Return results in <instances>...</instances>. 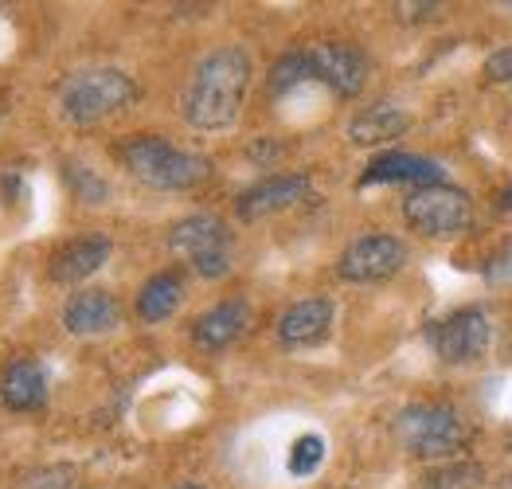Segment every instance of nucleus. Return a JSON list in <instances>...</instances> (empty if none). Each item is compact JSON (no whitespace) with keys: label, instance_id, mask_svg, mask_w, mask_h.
I'll return each mask as SVG.
<instances>
[{"label":"nucleus","instance_id":"obj_21","mask_svg":"<svg viewBox=\"0 0 512 489\" xmlns=\"http://www.w3.org/2000/svg\"><path fill=\"white\" fill-rule=\"evenodd\" d=\"M309 79V67H305V55L301 51H290V55H282L274 67H270V94H286V90H294L298 83Z\"/></svg>","mask_w":512,"mask_h":489},{"label":"nucleus","instance_id":"obj_24","mask_svg":"<svg viewBox=\"0 0 512 489\" xmlns=\"http://www.w3.org/2000/svg\"><path fill=\"white\" fill-rule=\"evenodd\" d=\"M485 75H489L493 83H512V44L497 47V51L485 59Z\"/></svg>","mask_w":512,"mask_h":489},{"label":"nucleus","instance_id":"obj_6","mask_svg":"<svg viewBox=\"0 0 512 489\" xmlns=\"http://www.w3.org/2000/svg\"><path fill=\"white\" fill-rule=\"evenodd\" d=\"M169 247L176 259H184L200 278L231 274V227L219 216H188L169 231Z\"/></svg>","mask_w":512,"mask_h":489},{"label":"nucleus","instance_id":"obj_18","mask_svg":"<svg viewBox=\"0 0 512 489\" xmlns=\"http://www.w3.org/2000/svg\"><path fill=\"white\" fill-rule=\"evenodd\" d=\"M180 302H184V274L180 270H161V274H153L141 286V294H137V317L145 325H157V321H165V317H172V313L180 310Z\"/></svg>","mask_w":512,"mask_h":489},{"label":"nucleus","instance_id":"obj_19","mask_svg":"<svg viewBox=\"0 0 512 489\" xmlns=\"http://www.w3.org/2000/svg\"><path fill=\"white\" fill-rule=\"evenodd\" d=\"M481 482H485V470H481V462L454 458V462H442V466H434L427 478H423V489H481Z\"/></svg>","mask_w":512,"mask_h":489},{"label":"nucleus","instance_id":"obj_9","mask_svg":"<svg viewBox=\"0 0 512 489\" xmlns=\"http://www.w3.org/2000/svg\"><path fill=\"white\" fill-rule=\"evenodd\" d=\"M407 267V243L399 235H364L348 243L337 263L344 282H387Z\"/></svg>","mask_w":512,"mask_h":489},{"label":"nucleus","instance_id":"obj_10","mask_svg":"<svg viewBox=\"0 0 512 489\" xmlns=\"http://www.w3.org/2000/svg\"><path fill=\"white\" fill-rule=\"evenodd\" d=\"M309 192H313L309 173H278V177L258 180V184H251V188L239 196V220L258 223V220H266V216L290 212V208L301 204Z\"/></svg>","mask_w":512,"mask_h":489},{"label":"nucleus","instance_id":"obj_25","mask_svg":"<svg viewBox=\"0 0 512 489\" xmlns=\"http://www.w3.org/2000/svg\"><path fill=\"white\" fill-rule=\"evenodd\" d=\"M489 489H512V474H505V478H497Z\"/></svg>","mask_w":512,"mask_h":489},{"label":"nucleus","instance_id":"obj_2","mask_svg":"<svg viewBox=\"0 0 512 489\" xmlns=\"http://www.w3.org/2000/svg\"><path fill=\"white\" fill-rule=\"evenodd\" d=\"M122 165L129 169V177H137L149 188H161V192H184V188H196L204 184L212 173V161L192 153V149H180L172 145L169 137L161 134H137L122 141Z\"/></svg>","mask_w":512,"mask_h":489},{"label":"nucleus","instance_id":"obj_12","mask_svg":"<svg viewBox=\"0 0 512 489\" xmlns=\"http://www.w3.org/2000/svg\"><path fill=\"white\" fill-rule=\"evenodd\" d=\"M63 325L75 337H102L122 325V302L106 290H79L63 306Z\"/></svg>","mask_w":512,"mask_h":489},{"label":"nucleus","instance_id":"obj_13","mask_svg":"<svg viewBox=\"0 0 512 489\" xmlns=\"http://www.w3.org/2000/svg\"><path fill=\"white\" fill-rule=\"evenodd\" d=\"M442 180H446V173L438 161L391 149V153H380L368 161V169L360 173V188H368V184H415V188H423V184H442Z\"/></svg>","mask_w":512,"mask_h":489},{"label":"nucleus","instance_id":"obj_3","mask_svg":"<svg viewBox=\"0 0 512 489\" xmlns=\"http://www.w3.org/2000/svg\"><path fill=\"white\" fill-rule=\"evenodd\" d=\"M137 98H141V87L133 83V75L118 67H90V71H75L59 87V110L71 126H98L129 110Z\"/></svg>","mask_w":512,"mask_h":489},{"label":"nucleus","instance_id":"obj_8","mask_svg":"<svg viewBox=\"0 0 512 489\" xmlns=\"http://www.w3.org/2000/svg\"><path fill=\"white\" fill-rule=\"evenodd\" d=\"M301 55H305L309 79H317V83L333 87L337 94H344V98H356L360 90L368 87L372 63H368V55H364L360 47L337 44V40H329V44L305 47Z\"/></svg>","mask_w":512,"mask_h":489},{"label":"nucleus","instance_id":"obj_1","mask_svg":"<svg viewBox=\"0 0 512 489\" xmlns=\"http://www.w3.org/2000/svg\"><path fill=\"white\" fill-rule=\"evenodd\" d=\"M251 55L243 47L227 44L208 51L180 94V114L192 130H231L243 114V102H247V90H251Z\"/></svg>","mask_w":512,"mask_h":489},{"label":"nucleus","instance_id":"obj_11","mask_svg":"<svg viewBox=\"0 0 512 489\" xmlns=\"http://www.w3.org/2000/svg\"><path fill=\"white\" fill-rule=\"evenodd\" d=\"M255 325V310L247 298H231V302H219L208 313H200L192 321V341L204 349V353H219L227 345H235L247 329Z\"/></svg>","mask_w":512,"mask_h":489},{"label":"nucleus","instance_id":"obj_17","mask_svg":"<svg viewBox=\"0 0 512 489\" xmlns=\"http://www.w3.org/2000/svg\"><path fill=\"white\" fill-rule=\"evenodd\" d=\"M411 130V114L399 110L395 102H376V106H364L352 122H348V137L356 145H384L395 141Z\"/></svg>","mask_w":512,"mask_h":489},{"label":"nucleus","instance_id":"obj_14","mask_svg":"<svg viewBox=\"0 0 512 489\" xmlns=\"http://www.w3.org/2000/svg\"><path fill=\"white\" fill-rule=\"evenodd\" d=\"M333 302L329 298H301L290 310L278 317V341L286 349H305V345H317L329 337L333 329Z\"/></svg>","mask_w":512,"mask_h":489},{"label":"nucleus","instance_id":"obj_5","mask_svg":"<svg viewBox=\"0 0 512 489\" xmlns=\"http://www.w3.org/2000/svg\"><path fill=\"white\" fill-rule=\"evenodd\" d=\"M470 192L458 184H423L403 200V220L427 239H454L470 227Z\"/></svg>","mask_w":512,"mask_h":489},{"label":"nucleus","instance_id":"obj_27","mask_svg":"<svg viewBox=\"0 0 512 489\" xmlns=\"http://www.w3.org/2000/svg\"><path fill=\"white\" fill-rule=\"evenodd\" d=\"M184 489H200V486H184Z\"/></svg>","mask_w":512,"mask_h":489},{"label":"nucleus","instance_id":"obj_7","mask_svg":"<svg viewBox=\"0 0 512 489\" xmlns=\"http://www.w3.org/2000/svg\"><path fill=\"white\" fill-rule=\"evenodd\" d=\"M427 337L434 345V353L442 356L446 364H477L481 356L489 353L493 325H489V313L481 306H466V310H454L450 317L434 321Z\"/></svg>","mask_w":512,"mask_h":489},{"label":"nucleus","instance_id":"obj_20","mask_svg":"<svg viewBox=\"0 0 512 489\" xmlns=\"http://www.w3.org/2000/svg\"><path fill=\"white\" fill-rule=\"evenodd\" d=\"M321 462H325V439H321V435H301L298 443L290 446V474H294V478L317 474Z\"/></svg>","mask_w":512,"mask_h":489},{"label":"nucleus","instance_id":"obj_16","mask_svg":"<svg viewBox=\"0 0 512 489\" xmlns=\"http://www.w3.org/2000/svg\"><path fill=\"white\" fill-rule=\"evenodd\" d=\"M0 400L8 411H40L47 403V372L36 360H12L0 376Z\"/></svg>","mask_w":512,"mask_h":489},{"label":"nucleus","instance_id":"obj_22","mask_svg":"<svg viewBox=\"0 0 512 489\" xmlns=\"http://www.w3.org/2000/svg\"><path fill=\"white\" fill-rule=\"evenodd\" d=\"M67 177L75 184L79 200H86V204H106V200H110V184L94 177L86 165H67Z\"/></svg>","mask_w":512,"mask_h":489},{"label":"nucleus","instance_id":"obj_26","mask_svg":"<svg viewBox=\"0 0 512 489\" xmlns=\"http://www.w3.org/2000/svg\"><path fill=\"white\" fill-rule=\"evenodd\" d=\"M501 208H505V212H512V184L505 188V196H501Z\"/></svg>","mask_w":512,"mask_h":489},{"label":"nucleus","instance_id":"obj_23","mask_svg":"<svg viewBox=\"0 0 512 489\" xmlns=\"http://www.w3.org/2000/svg\"><path fill=\"white\" fill-rule=\"evenodd\" d=\"M75 470H67V466H51V470H40V474H32L24 489H75Z\"/></svg>","mask_w":512,"mask_h":489},{"label":"nucleus","instance_id":"obj_15","mask_svg":"<svg viewBox=\"0 0 512 489\" xmlns=\"http://www.w3.org/2000/svg\"><path fill=\"white\" fill-rule=\"evenodd\" d=\"M110 251H114V243L106 235H79V239H71L67 247L55 251L51 278L63 282V286H79V282H86L90 274H98L110 263Z\"/></svg>","mask_w":512,"mask_h":489},{"label":"nucleus","instance_id":"obj_4","mask_svg":"<svg viewBox=\"0 0 512 489\" xmlns=\"http://www.w3.org/2000/svg\"><path fill=\"white\" fill-rule=\"evenodd\" d=\"M395 435L423 462H454L470 443V423L450 403H411L399 411Z\"/></svg>","mask_w":512,"mask_h":489}]
</instances>
